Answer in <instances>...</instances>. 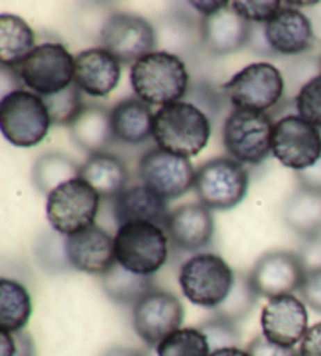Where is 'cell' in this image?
<instances>
[{
  "instance_id": "cell-10",
  "label": "cell",
  "mask_w": 321,
  "mask_h": 356,
  "mask_svg": "<svg viewBox=\"0 0 321 356\" xmlns=\"http://www.w3.org/2000/svg\"><path fill=\"white\" fill-rule=\"evenodd\" d=\"M221 88L236 108L267 113L282 99L286 82L276 66L258 61L233 74Z\"/></svg>"
},
{
  "instance_id": "cell-31",
  "label": "cell",
  "mask_w": 321,
  "mask_h": 356,
  "mask_svg": "<svg viewBox=\"0 0 321 356\" xmlns=\"http://www.w3.org/2000/svg\"><path fill=\"white\" fill-rule=\"evenodd\" d=\"M257 300L258 296L251 284L249 273L237 272L229 296L226 297L224 302L217 309H213V316L238 323L251 314Z\"/></svg>"
},
{
  "instance_id": "cell-34",
  "label": "cell",
  "mask_w": 321,
  "mask_h": 356,
  "mask_svg": "<svg viewBox=\"0 0 321 356\" xmlns=\"http://www.w3.org/2000/svg\"><path fill=\"white\" fill-rule=\"evenodd\" d=\"M298 116L317 129L321 127V72L302 85L295 97Z\"/></svg>"
},
{
  "instance_id": "cell-28",
  "label": "cell",
  "mask_w": 321,
  "mask_h": 356,
  "mask_svg": "<svg viewBox=\"0 0 321 356\" xmlns=\"http://www.w3.org/2000/svg\"><path fill=\"white\" fill-rule=\"evenodd\" d=\"M35 32L19 16H0V61L5 67H15L33 51Z\"/></svg>"
},
{
  "instance_id": "cell-5",
  "label": "cell",
  "mask_w": 321,
  "mask_h": 356,
  "mask_svg": "<svg viewBox=\"0 0 321 356\" xmlns=\"http://www.w3.org/2000/svg\"><path fill=\"white\" fill-rule=\"evenodd\" d=\"M11 70L21 85L44 97L57 95L74 83L76 58L60 42H44Z\"/></svg>"
},
{
  "instance_id": "cell-37",
  "label": "cell",
  "mask_w": 321,
  "mask_h": 356,
  "mask_svg": "<svg viewBox=\"0 0 321 356\" xmlns=\"http://www.w3.org/2000/svg\"><path fill=\"white\" fill-rule=\"evenodd\" d=\"M40 261L44 264L49 270H66L71 267L66 256L65 248V236L58 232H51V236H46L44 241L38 243ZM72 268V267H71Z\"/></svg>"
},
{
  "instance_id": "cell-42",
  "label": "cell",
  "mask_w": 321,
  "mask_h": 356,
  "mask_svg": "<svg viewBox=\"0 0 321 356\" xmlns=\"http://www.w3.org/2000/svg\"><path fill=\"white\" fill-rule=\"evenodd\" d=\"M301 356H321V322L307 330L299 347Z\"/></svg>"
},
{
  "instance_id": "cell-35",
  "label": "cell",
  "mask_w": 321,
  "mask_h": 356,
  "mask_svg": "<svg viewBox=\"0 0 321 356\" xmlns=\"http://www.w3.org/2000/svg\"><path fill=\"white\" fill-rule=\"evenodd\" d=\"M197 328L206 334L210 352H217V350L227 347H238L240 341H242V334H240L237 323L217 316L202 322Z\"/></svg>"
},
{
  "instance_id": "cell-4",
  "label": "cell",
  "mask_w": 321,
  "mask_h": 356,
  "mask_svg": "<svg viewBox=\"0 0 321 356\" xmlns=\"http://www.w3.org/2000/svg\"><path fill=\"white\" fill-rule=\"evenodd\" d=\"M52 126L42 97L28 90H11L0 101V129L17 148H33L47 137Z\"/></svg>"
},
{
  "instance_id": "cell-16",
  "label": "cell",
  "mask_w": 321,
  "mask_h": 356,
  "mask_svg": "<svg viewBox=\"0 0 321 356\" xmlns=\"http://www.w3.org/2000/svg\"><path fill=\"white\" fill-rule=\"evenodd\" d=\"M261 323L265 339L276 346L295 347L308 330L306 305L295 296L271 298L262 311Z\"/></svg>"
},
{
  "instance_id": "cell-40",
  "label": "cell",
  "mask_w": 321,
  "mask_h": 356,
  "mask_svg": "<svg viewBox=\"0 0 321 356\" xmlns=\"http://www.w3.org/2000/svg\"><path fill=\"white\" fill-rule=\"evenodd\" d=\"M298 254L301 256L306 270L321 268V236L304 241Z\"/></svg>"
},
{
  "instance_id": "cell-29",
  "label": "cell",
  "mask_w": 321,
  "mask_h": 356,
  "mask_svg": "<svg viewBox=\"0 0 321 356\" xmlns=\"http://www.w3.org/2000/svg\"><path fill=\"white\" fill-rule=\"evenodd\" d=\"M32 316V298L26 286L15 280H0V331L19 333Z\"/></svg>"
},
{
  "instance_id": "cell-14",
  "label": "cell",
  "mask_w": 321,
  "mask_h": 356,
  "mask_svg": "<svg viewBox=\"0 0 321 356\" xmlns=\"http://www.w3.org/2000/svg\"><path fill=\"white\" fill-rule=\"evenodd\" d=\"M306 272L298 253L276 250L258 257L251 268L249 280L258 297L271 300L299 292Z\"/></svg>"
},
{
  "instance_id": "cell-13",
  "label": "cell",
  "mask_w": 321,
  "mask_h": 356,
  "mask_svg": "<svg viewBox=\"0 0 321 356\" xmlns=\"http://www.w3.org/2000/svg\"><path fill=\"white\" fill-rule=\"evenodd\" d=\"M138 176L145 187L168 201L195 188L196 170L188 159L154 148L140 159Z\"/></svg>"
},
{
  "instance_id": "cell-3",
  "label": "cell",
  "mask_w": 321,
  "mask_h": 356,
  "mask_svg": "<svg viewBox=\"0 0 321 356\" xmlns=\"http://www.w3.org/2000/svg\"><path fill=\"white\" fill-rule=\"evenodd\" d=\"M115 254L120 266L152 276L168 261L170 238L163 228L149 222L121 225L115 234Z\"/></svg>"
},
{
  "instance_id": "cell-15",
  "label": "cell",
  "mask_w": 321,
  "mask_h": 356,
  "mask_svg": "<svg viewBox=\"0 0 321 356\" xmlns=\"http://www.w3.org/2000/svg\"><path fill=\"white\" fill-rule=\"evenodd\" d=\"M183 322V306L174 293L154 289L133 306L135 333L149 347L158 346Z\"/></svg>"
},
{
  "instance_id": "cell-46",
  "label": "cell",
  "mask_w": 321,
  "mask_h": 356,
  "mask_svg": "<svg viewBox=\"0 0 321 356\" xmlns=\"http://www.w3.org/2000/svg\"><path fill=\"white\" fill-rule=\"evenodd\" d=\"M210 356H251V355L240 347H227V348L217 350V352H212Z\"/></svg>"
},
{
  "instance_id": "cell-25",
  "label": "cell",
  "mask_w": 321,
  "mask_h": 356,
  "mask_svg": "<svg viewBox=\"0 0 321 356\" xmlns=\"http://www.w3.org/2000/svg\"><path fill=\"white\" fill-rule=\"evenodd\" d=\"M154 118L151 106L138 97H129L112 108V129L115 140L127 145H140L154 134Z\"/></svg>"
},
{
  "instance_id": "cell-38",
  "label": "cell",
  "mask_w": 321,
  "mask_h": 356,
  "mask_svg": "<svg viewBox=\"0 0 321 356\" xmlns=\"http://www.w3.org/2000/svg\"><path fill=\"white\" fill-rule=\"evenodd\" d=\"M299 296L304 305L321 314V268L307 270Z\"/></svg>"
},
{
  "instance_id": "cell-43",
  "label": "cell",
  "mask_w": 321,
  "mask_h": 356,
  "mask_svg": "<svg viewBox=\"0 0 321 356\" xmlns=\"http://www.w3.org/2000/svg\"><path fill=\"white\" fill-rule=\"evenodd\" d=\"M17 347L13 333L0 331V356H16Z\"/></svg>"
},
{
  "instance_id": "cell-17",
  "label": "cell",
  "mask_w": 321,
  "mask_h": 356,
  "mask_svg": "<svg viewBox=\"0 0 321 356\" xmlns=\"http://www.w3.org/2000/svg\"><path fill=\"white\" fill-rule=\"evenodd\" d=\"M172 247L185 253H197L213 241L212 211L201 202H188L170 212L165 226Z\"/></svg>"
},
{
  "instance_id": "cell-32",
  "label": "cell",
  "mask_w": 321,
  "mask_h": 356,
  "mask_svg": "<svg viewBox=\"0 0 321 356\" xmlns=\"http://www.w3.org/2000/svg\"><path fill=\"white\" fill-rule=\"evenodd\" d=\"M206 334L199 328H179L156 347L157 356H210Z\"/></svg>"
},
{
  "instance_id": "cell-1",
  "label": "cell",
  "mask_w": 321,
  "mask_h": 356,
  "mask_svg": "<svg viewBox=\"0 0 321 356\" xmlns=\"http://www.w3.org/2000/svg\"><path fill=\"white\" fill-rule=\"evenodd\" d=\"M210 134L208 116L191 102L170 104L160 108L154 118L152 137L157 148L183 159L199 154L207 146Z\"/></svg>"
},
{
  "instance_id": "cell-45",
  "label": "cell",
  "mask_w": 321,
  "mask_h": 356,
  "mask_svg": "<svg viewBox=\"0 0 321 356\" xmlns=\"http://www.w3.org/2000/svg\"><path fill=\"white\" fill-rule=\"evenodd\" d=\"M101 356H147V352H141V350L132 348V347L115 346V347H110L108 350H105Z\"/></svg>"
},
{
  "instance_id": "cell-7",
  "label": "cell",
  "mask_w": 321,
  "mask_h": 356,
  "mask_svg": "<svg viewBox=\"0 0 321 356\" xmlns=\"http://www.w3.org/2000/svg\"><path fill=\"white\" fill-rule=\"evenodd\" d=\"M248 188L249 171L232 157L210 159L196 170V195L210 211H231L245 200Z\"/></svg>"
},
{
  "instance_id": "cell-21",
  "label": "cell",
  "mask_w": 321,
  "mask_h": 356,
  "mask_svg": "<svg viewBox=\"0 0 321 356\" xmlns=\"http://www.w3.org/2000/svg\"><path fill=\"white\" fill-rule=\"evenodd\" d=\"M286 5V3H283ZM265 35L271 49L281 55H298L313 46V29L308 17L293 7H282L268 24Z\"/></svg>"
},
{
  "instance_id": "cell-24",
  "label": "cell",
  "mask_w": 321,
  "mask_h": 356,
  "mask_svg": "<svg viewBox=\"0 0 321 356\" xmlns=\"http://www.w3.org/2000/svg\"><path fill=\"white\" fill-rule=\"evenodd\" d=\"M80 179L90 186L105 200H116L129 184V170L126 163L113 154L101 152L88 157L80 167Z\"/></svg>"
},
{
  "instance_id": "cell-19",
  "label": "cell",
  "mask_w": 321,
  "mask_h": 356,
  "mask_svg": "<svg viewBox=\"0 0 321 356\" xmlns=\"http://www.w3.org/2000/svg\"><path fill=\"white\" fill-rule=\"evenodd\" d=\"M251 24L245 21L232 3L201 21V41L208 54L223 57L248 46Z\"/></svg>"
},
{
  "instance_id": "cell-30",
  "label": "cell",
  "mask_w": 321,
  "mask_h": 356,
  "mask_svg": "<svg viewBox=\"0 0 321 356\" xmlns=\"http://www.w3.org/2000/svg\"><path fill=\"white\" fill-rule=\"evenodd\" d=\"M80 167L61 152H46L33 165L32 179L38 192L49 196L55 188L67 181L77 179L80 176Z\"/></svg>"
},
{
  "instance_id": "cell-8",
  "label": "cell",
  "mask_w": 321,
  "mask_h": 356,
  "mask_svg": "<svg viewBox=\"0 0 321 356\" xmlns=\"http://www.w3.org/2000/svg\"><path fill=\"white\" fill-rule=\"evenodd\" d=\"M101 195L83 179L61 184L47 196L46 216L52 229L61 236H72L96 225Z\"/></svg>"
},
{
  "instance_id": "cell-26",
  "label": "cell",
  "mask_w": 321,
  "mask_h": 356,
  "mask_svg": "<svg viewBox=\"0 0 321 356\" xmlns=\"http://www.w3.org/2000/svg\"><path fill=\"white\" fill-rule=\"evenodd\" d=\"M282 216L287 228L302 241L321 236V193L298 187L287 198Z\"/></svg>"
},
{
  "instance_id": "cell-18",
  "label": "cell",
  "mask_w": 321,
  "mask_h": 356,
  "mask_svg": "<svg viewBox=\"0 0 321 356\" xmlns=\"http://www.w3.org/2000/svg\"><path fill=\"white\" fill-rule=\"evenodd\" d=\"M65 248L71 267L79 272L102 276L116 264L115 237L97 225L65 237Z\"/></svg>"
},
{
  "instance_id": "cell-22",
  "label": "cell",
  "mask_w": 321,
  "mask_h": 356,
  "mask_svg": "<svg viewBox=\"0 0 321 356\" xmlns=\"http://www.w3.org/2000/svg\"><path fill=\"white\" fill-rule=\"evenodd\" d=\"M113 216L118 226L131 222H149L165 229L170 211L166 200L141 186L127 187L113 204Z\"/></svg>"
},
{
  "instance_id": "cell-11",
  "label": "cell",
  "mask_w": 321,
  "mask_h": 356,
  "mask_svg": "<svg viewBox=\"0 0 321 356\" xmlns=\"http://www.w3.org/2000/svg\"><path fill=\"white\" fill-rule=\"evenodd\" d=\"M102 49L110 52L120 63H137L147 54L156 52V30L145 17L131 13H115L101 29Z\"/></svg>"
},
{
  "instance_id": "cell-47",
  "label": "cell",
  "mask_w": 321,
  "mask_h": 356,
  "mask_svg": "<svg viewBox=\"0 0 321 356\" xmlns=\"http://www.w3.org/2000/svg\"><path fill=\"white\" fill-rule=\"evenodd\" d=\"M318 66H320V72H321V55H320V60H318Z\"/></svg>"
},
{
  "instance_id": "cell-6",
  "label": "cell",
  "mask_w": 321,
  "mask_h": 356,
  "mask_svg": "<svg viewBox=\"0 0 321 356\" xmlns=\"http://www.w3.org/2000/svg\"><path fill=\"white\" fill-rule=\"evenodd\" d=\"M236 272L223 257L197 253L183 262L179 272V286L183 296L196 306L217 309L232 289Z\"/></svg>"
},
{
  "instance_id": "cell-27",
  "label": "cell",
  "mask_w": 321,
  "mask_h": 356,
  "mask_svg": "<svg viewBox=\"0 0 321 356\" xmlns=\"http://www.w3.org/2000/svg\"><path fill=\"white\" fill-rule=\"evenodd\" d=\"M101 286L105 296L121 306H135L141 298L156 289L152 276L133 273L118 262L101 276Z\"/></svg>"
},
{
  "instance_id": "cell-12",
  "label": "cell",
  "mask_w": 321,
  "mask_h": 356,
  "mask_svg": "<svg viewBox=\"0 0 321 356\" xmlns=\"http://www.w3.org/2000/svg\"><path fill=\"white\" fill-rule=\"evenodd\" d=\"M271 152L283 167L306 170L321 157V134L298 115L283 116L274 124Z\"/></svg>"
},
{
  "instance_id": "cell-41",
  "label": "cell",
  "mask_w": 321,
  "mask_h": 356,
  "mask_svg": "<svg viewBox=\"0 0 321 356\" xmlns=\"http://www.w3.org/2000/svg\"><path fill=\"white\" fill-rule=\"evenodd\" d=\"M295 175L301 188L311 190V192L315 193H321V157L318 159L317 163L312 165V167L301 171H295Z\"/></svg>"
},
{
  "instance_id": "cell-2",
  "label": "cell",
  "mask_w": 321,
  "mask_h": 356,
  "mask_svg": "<svg viewBox=\"0 0 321 356\" xmlns=\"http://www.w3.org/2000/svg\"><path fill=\"white\" fill-rule=\"evenodd\" d=\"M131 83L138 99L147 106H170L179 102L190 88V74L174 54H147L132 65Z\"/></svg>"
},
{
  "instance_id": "cell-20",
  "label": "cell",
  "mask_w": 321,
  "mask_h": 356,
  "mask_svg": "<svg viewBox=\"0 0 321 356\" xmlns=\"http://www.w3.org/2000/svg\"><path fill=\"white\" fill-rule=\"evenodd\" d=\"M121 63L102 47L88 49L76 57L77 87L92 97H105L118 87Z\"/></svg>"
},
{
  "instance_id": "cell-9",
  "label": "cell",
  "mask_w": 321,
  "mask_h": 356,
  "mask_svg": "<svg viewBox=\"0 0 321 356\" xmlns=\"http://www.w3.org/2000/svg\"><path fill=\"white\" fill-rule=\"evenodd\" d=\"M274 122L265 112L233 108L223 127V141L229 156L240 163L261 165L271 152Z\"/></svg>"
},
{
  "instance_id": "cell-44",
  "label": "cell",
  "mask_w": 321,
  "mask_h": 356,
  "mask_svg": "<svg viewBox=\"0 0 321 356\" xmlns=\"http://www.w3.org/2000/svg\"><path fill=\"white\" fill-rule=\"evenodd\" d=\"M229 3L231 2H212V0H210V2H190L191 7H195V10H197L199 13H202L204 17L215 15L217 11L223 10Z\"/></svg>"
},
{
  "instance_id": "cell-33",
  "label": "cell",
  "mask_w": 321,
  "mask_h": 356,
  "mask_svg": "<svg viewBox=\"0 0 321 356\" xmlns=\"http://www.w3.org/2000/svg\"><path fill=\"white\" fill-rule=\"evenodd\" d=\"M42 101L51 115L52 124L55 126L69 127L85 107L82 102V90L77 87L76 82L57 95L44 96Z\"/></svg>"
},
{
  "instance_id": "cell-36",
  "label": "cell",
  "mask_w": 321,
  "mask_h": 356,
  "mask_svg": "<svg viewBox=\"0 0 321 356\" xmlns=\"http://www.w3.org/2000/svg\"><path fill=\"white\" fill-rule=\"evenodd\" d=\"M231 3L232 8L249 24H268L283 7V2H279V0H263V2L262 0H258V2L256 0H251V2L237 0V2Z\"/></svg>"
},
{
  "instance_id": "cell-39",
  "label": "cell",
  "mask_w": 321,
  "mask_h": 356,
  "mask_svg": "<svg viewBox=\"0 0 321 356\" xmlns=\"http://www.w3.org/2000/svg\"><path fill=\"white\" fill-rule=\"evenodd\" d=\"M246 352L251 356H301L293 347L276 346V343L265 339L263 334L254 337L246 347Z\"/></svg>"
},
{
  "instance_id": "cell-23",
  "label": "cell",
  "mask_w": 321,
  "mask_h": 356,
  "mask_svg": "<svg viewBox=\"0 0 321 356\" xmlns=\"http://www.w3.org/2000/svg\"><path fill=\"white\" fill-rule=\"evenodd\" d=\"M71 137L80 149L101 154L115 141L112 129V110L101 106H85L69 126Z\"/></svg>"
}]
</instances>
